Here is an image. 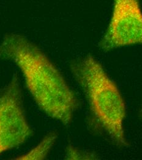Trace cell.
I'll return each mask as SVG.
<instances>
[{"instance_id":"cell-1","label":"cell","mask_w":142,"mask_h":160,"mask_svg":"<svg viewBox=\"0 0 142 160\" xmlns=\"http://www.w3.org/2000/svg\"><path fill=\"white\" fill-rule=\"evenodd\" d=\"M0 60L14 63L39 108L67 126L79 107V101L60 72L41 49L17 33L4 36L0 44Z\"/></svg>"},{"instance_id":"cell-2","label":"cell","mask_w":142,"mask_h":160,"mask_svg":"<svg viewBox=\"0 0 142 160\" xmlns=\"http://www.w3.org/2000/svg\"><path fill=\"white\" fill-rule=\"evenodd\" d=\"M71 70L86 98L92 118L115 143L127 146L124 129L125 103L101 63L87 55L73 62Z\"/></svg>"},{"instance_id":"cell-3","label":"cell","mask_w":142,"mask_h":160,"mask_svg":"<svg viewBox=\"0 0 142 160\" xmlns=\"http://www.w3.org/2000/svg\"><path fill=\"white\" fill-rule=\"evenodd\" d=\"M24 110L19 81L14 76L0 92V155L33 135Z\"/></svg>"},{"instance_id":"cell-4","label":"cell","mask_w":142,"mask_h":160,"mask_svg":"<svg viewBox=\"0 0 142 160\" xmlns=\"http://www.w3.org/2000/svg\"><path fill=\"white\" fill-rule=\"evenodd\" d=\"M142 44V10L139 0H113L110 20L100 46L103 51Z\"/></svg>"},{"instance_id":"cell-5","label":"cell","mask_w":142,"mask_h":160,"mask_svg":"<svg viewBox=\"0 0 142 160\" xmlns=\"http://www.w3.org/2000/svg\"><path fill=\"white\" fill-rule=\"evenodd\" d=\"M57 139V134L55 132H50L35 147L25 155H23L16 159L18 160H44L45 159L50 150L53 147Z\"/></svg>"},{"instance_id":"cell-6","label":"cell","mask_w":142,"mask_h":160,"mask_svg":"<svg viewBox=\"0 0 142 160\" xmlns=\"http://www.w3.org/2000/svg\"><path fill=\"white\" fill-rule=\"evenodd\" d=\"M141 114H142V112H141Z\"/></svg>"}]
</instances>
